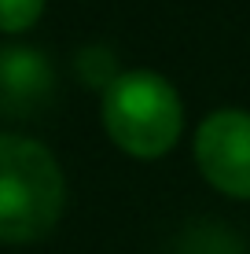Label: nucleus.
Returning a JSON list of instances; mask_svg holds the SVG:
<instances>
[{"instance_id":"nucleus-1","label":"nucleus","mask_w":250,"mask_h":254,"mask_svg":"<svg viewBox=\"0 0 250 254\" xmlns=\"http://www.w3.org/2000/svg\"><path fill=\"white\" fill-rule=\"evenodd\" d=\"M66 210V173L48 144L0 133V243L26 247L59 225Z\"/></svg>"},{"instance_id":"nucleus-2","label":"nucleus","mask_w":250,"mask_h":254,"mask_svg":"<svg viewBox=\"0 0 250 254\" xmlns=\"http://www.w3.org/2000/svg\"><path fill=\"white\" fill-rule=\"evenodd\" d=\"M103 129L129 159L154 162L177 147L184 133V100L158 70H122L100 103Z\"/></svg>"},{"instance_id":"nucleus-3","label":"nucleus","mask_w":250,"mask_h":254,"mask_svg":"<svg viewBox=\"0 0 250 254\" xmlns=\"http://www.w3.org/2000/svg\"><path fill=\"white\" fill-rule=\"evenodd\" d=\"M192 155L213 191L250 203V111L243 107L210 111L195 129Z\"/></svg>"},{"instance_id":"nucleus-4","label":"nucleus","mask_w":250,"mask_h":254,"mask_svg":"<svg viewBox=\"0 0 250 254\" xmlns=\"http://www.w3.org/2000/svg\"><path fill=\"white\" fill-rule=\"evenodd\" d=\"M55 92V66L33 45H0V115L30 118Z\"/></svg>"},{"instance_id":"nucleus-5","label":"nucleus","mask_w":250,"mask_h":254,"mask_svg":"<svg viewBox=\"0 0 250 254\" xmlns=\"http://www.w3.org/2000/svg\"><path fill=\"white\" fill-rule=\"evenodd\" d=\"M74 74H77V81H81V85L107 92L110 85L118 81L122 66H118V56H114L107 45H85V48L74 56Z\"/></svg>"},{"instance_id":"nucleus-6","label":"nucleus","mask_w":250,"mask_h":254,"mask_svg":"<svg viewBox=\"0 0 250 254\" xmlns=\"http://www.w3.org/2000/svg\"><path fill=\"white\" fill-rule=\"evenodd\" d=\"M48 0H0V33L4 37H19V33L33 30L37 19L45 15Z\"/></svg>"}]
</instances>
